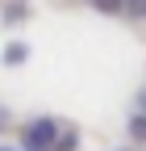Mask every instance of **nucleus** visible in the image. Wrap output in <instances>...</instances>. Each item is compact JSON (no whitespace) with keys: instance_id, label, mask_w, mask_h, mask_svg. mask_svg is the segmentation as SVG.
<instances>
[{"instance_id":"6","label":"nucleus","mask_w":146,"mask_h":151,"mask_svg":"<svg viewBox=\"0 0 146 151\" xmlns=\"http://www.w3.org/2000/svg\"><path fill=\"white\" fill-rule=\"evenodd\" d=\"M0 122H4V113H0Z\"/></svg>"},{"instance_id":"3","label":"nucleus","mask_w":146,"mask_h":151,"mask_svg":"<svg viewBox=\"0 0 146 151\" xmlns=\"http://www.w3.org/2000/svg\"><path fill=\"white\" fill-rule=\"evenodd\" d=\"M21 59H25V46H21V42H13V46L4 50V63H21Z\"/></svg>"},{"instance_id":"8","label":"nucleus","mask_w":146,"mask_h":151,"mask_svg":"<svg viewBox=\"0 0 146 151\" xmlns=\"http://www.w3.org/2000/svg\"><path fill=\"white\" fill-rule=\"evenodd\" d=\"M121 4H125V0H121Z\"/></svg>"},{"instance_id":"4","label":"nucleus","mask_w":146,"mask_h":151,"mask_svg":"<svg viewBox=\"0 0 146 151\" xmlns=\"http://www.w3.org/2000/svg\"><path fill=\"white\" fill-rule=\"evenodd\" d=\"M125 13H130V17H138V21H142V17H146V0H125Z\"/></svg>"},{"instance_id":"1","label":"nucleus","mask_w":146,"mask_h":151,"mask_svg":"<svg viewBox=\"0 0 146 151\" xmlns=\"http://www.w3.org/2000/svg\"><path fill=\"white\" fill-rule=\"evenodd\" d=\"M79 139L75 130L63 126L59 118H33L21 130V151H75Z\"/></svg>"},{"instance_id":"7","label":"nucleus","mask_w":146,"mask_h":151,"mask_svg":"<svg viewBox=\"0 0 146 151\" xmlns=\"http://www.w3.org/2000/svg\"><path fill=\"white\" fill-rule=\"evenodd\" d=\"M0 151H9V147H0Z\"/></svg>"},{"instance_id":"2","label":"nucleus","mask_w":146,"mask_h":151,"mask_svg":"<svg viewBox=\"0 0 146 151\" xmlns=\"http://www.w3.org/2000/svg\"><path fill=\"white\" fill-rule=\"evenodd\" d=\"M130 134L134 139H146V113H134V118H130Z\"/></svg>"},{"instance_id":"5","label":"nucleus","mask_w":146,"mask_h":151,"mask_svg":"<svg viewBox=\"0 0 146 151\" xmlns=\"http://www.w3.org/2000/svg\"><path fill=\"white\" fill-rule=\"evenodd\" d=\"M138 109H142V113H146V92H142V97H138Z\"/></svg>"}]
</instances>
